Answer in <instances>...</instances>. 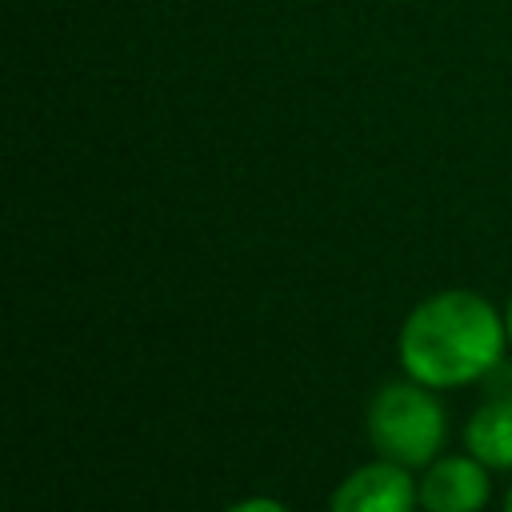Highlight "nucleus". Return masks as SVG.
I'll return each instance as SVG.
<instances>
[{
  "mask_svg": "<svg viewBox=\"0 0 512 512\" xmlns=\"http://www.w3.org/2000/svg\"><path fill=\"white\" fill-rule=\"evenodd\" d=\"M504 328H508V340H512V304H508V316H504Z\"/></svg>",
  "mask_w": 512,
  "mask_h": 512,
  "instance_id": "nucleus-7",
  "label": "nucleus"
},
{
  "mask_svg": "<svg viewBox=\"0 0 512 512\" xmlns=\"http://www.w3.org/2000/svg\"><path fill=\"white\" fill-rule=\"evenodd\" d=\"M464 440L480 464L512 468V392H496L484 408H476L464 428Z\"/></svg>",
  "mask_w": 512,
  "mask_h": 512,
  "instance_id": "nucleus-5",
  "label": "nucleus"
},
{
  "mask_svg": "<svg viewBox=\"0 0 512 512\" xmlns=\"http://www.w3.org/2000/svg\"><path fill=\"white\" fill-rule=\"evenodd\" d=\"M488 464L476 456H448L436 460L420 480L424 512H480L488 500Z\"/></svg>",
  "mask_w": 512,
  "mask_h": 512,
  "instance_id": "nucleus-4",
  "label": "nucleus"
},
{
  "mask_svg": "<svg viewBox=\"0 0 512 512\" xmlns=\"http://www.w3.org/2000/svg\"><path fill=\"white\" fill-rule=\"evenodd\" d=\"M504 512H512V492H508V500H504Z\"/></svg>",
  "mask_w": 512,
  "mask_h": 512,
  "instance_id": "nucleus-8",
  "label": "nucleus"
},
{
  "mask_svg": "<svg viewBox=\"0 0 512 512\" xmlns=\"http://www.w3.org/2000/svg\"><path fill=\"white\" fill-rule=\"evenodd\" d=\"M228 512H288V508L280 500H272V496H248V500L232 504Z\"/></svg>",
  "mask_w": 512,
  "mask_h": 512,
  "instance_id": "nucleus-6",
  "label": "nucleus"
},
{
  "mask_svg": "<svg viewBox=\"0 0 512 512\" xmlns=\"http://www.w3.org/2000/svg\"><path fill=\"white\" fill-rule=\"evenodd\" d=\"M368 436L384 460L420 468L444 444V412L420 380L384 384L368 408Z\"/></svg>",
  "mask_w": 512,
  "mask_h": 512,
  "instance_id": "nucleus-2",
  "label": "nucleus"
},
{
  "mask_svg": "<svg viewBox=\"0 0 512 512\" xmlns=\"http://www.w3.org/2000/svg\"><path fill=\"white\" fill-rule=\"evenodd\" d=\"M504 320L476 292H440L412 308L400 328V364L428 388L488 376L504 356Z\"/></svg>",
  "mask_w": 512,
  "mask_h": 512,
  "instance_id": "nucleus-1",
  "label": "nucleus"
},
{
  "mask_svg": "<svg viewBox=\"0 0 512 512\" xmlns=\"http://www.w3.org/2000/svg\"><path fill=\"white\" fill-rule=\"evenodd\" d=\"M416 484L404 464L396 460H376L356 468L332 496V512H412L416 504Z\"/></svg>",
  "mask_w": 512,
  "mask_h": 512,
  "instance_id": "nucleus-3",
  "label": "nucleus"
}]
</instances>
